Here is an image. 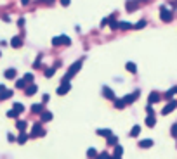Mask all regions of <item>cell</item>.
Wrapping results in <instances>:
<instances>
[{"instance_id":"cell-1","label":"cell","mask_w":177,"mask_h":159,"mask_svg":"<svg viewBox=\"0 0 177 159\" xmlns=\"http://www.w3.org/2000/svg\"><path fill=\"white\" fill-rule=\"evenodd\" d=\"M82 64H83V59H78L76 62H73V64H71V66L68 68L66 74L63 76V81H61V83H70V80H71V78H73V76H75L76 73H78V71H80Z\"/></svg>"},{"instance_id":"cell-2","label":"cell","mask_w":177,"mask_h":159,"mask_svg":"<svg viewBox=\"0 0 177 159\" xmlns=\"http://www.w3.org/2000/svg\"><path fill=\"white\" fill-rule=\"evenodd\" d=\"M160 12H162V14H160V17H162V21H163V23H170V21H172L174 14H172L170 10H167V7H165V5H162V7H160Z\"/></svg>"},{"instance_id":"cell-3","label":"cell","mask_w":177,"mask_h":159,"mask_svg":"<svg viewBox=\"0 0 177 159\" xmlns=\"http://www.w3.org/2000/svg\"><path fill=\"white\" fill-rule=\"evenodd\" d=\"M42 135H45V132L42 130V123L38 121V123H35L33 125V130H31V133H30V137H42Z\"/></svg>"},{"instance_id":"cell-4","label":"cell","mask_w":177,"mask_h":159,"mask_svg":"<svg viewBox=\"0 0 177 159\" xmlns=\"http://www.w3.org/2000/svg\"><path fill=\"white\" fill-rule=\"evenodd\" d=\"M176 107H177V100H170V102H169V104L162 109V114H163V116H167V114H170Z\"/></svg>"},{"instance_id":"cell-5","label":"cell","mask_w":177,"mask_h":159,"mask_svg":"<svg viewBox=\"0 0 177 159\" xmlns=\"http://www.w3.org/2000/svg\"><path fill=\"white\" fill-rule=\"evenodd\" d=\"M37 85L35 83H28L26 87H24V93H26V97H31V95H35L37 93Z\"/></svg>"},{"instance_id":"cell-6","label":"cell","mask_w":177,"mask_h":159,"mask_svg":"<svg viewBox=\"0 0 177 159\" xmlns=\"http://www.w3.org/2000/svg\"><path fill=\"white\" fill-rule=\"evenodd\" d=\"M137 99H139V90H136L134 93L125 95V97H123V102H125V104H132V102H136Z\"/></svg>"},{"instance_id":"cell-7","label":"cell","mask_w":177,"mask_h":159,"mask_svg":"<svg viewBox=\"0 0 177 159\" xmlns=\"http://www.w3.org/2000/svg\"><path fill=\"white\" fill-rule=\"evenodd\" d=\"M137 7H139V2L137 0H127V3H125L127 12H134V10H137Z\"/></svg>"},{"instance_id":"cell-8","label":"cell","mask_w":177,"mask_h":159,"mask_svg":"<svg viewBox=\"0 0 177 159\" xmlns=\"http://www.w3.org/2000/svg\"><path fill=\"white\" fill-rule=\"evenodd\" d=\"M70 90H71V85L70 83H61V87L57 88V95H66Z\"/></svg>"},{"instance_id":"cell-9","label":"cell","mask_w":177,"mask_h":159,"mask_svg":"<svg viewBox=\"0 0 177 159\" xmlns=\"http://www.w3.org/2000/svg\"><path fill=\"white\" fill-rule=\"evenodd\" d=\"M103 95L106 97V99H110V100H115L116 97H115V92L110 88V87H103Z\"/></svg>"},{"instance_id":"cell-10","label":"cell","mask_w":177,"mask_h":159,"mask_svg":"<svg viewBox=\"0 0 177 159\" xmlns=\"http://www.w3.org/2000/svg\"><path fill=\"white\" fill-rule=\"evenodd\" d=\"M52 119V113H49V111H42L40 113V121L42 123H47V121H50Z\"/></svg>"},{"instance_id":"cell-11","label":"cell","mask_w":177,"mask_h":159,"mask_svg":"<svg viewBox=\"0 0 177 159\" xmlns=\"http://www.w3.org/2000/svg\"><path fill=\"white\" fill-rule=\"evenodd\" d=\"M108 24H110V28H111V29H118V21L115 19V14L108 17Z\"/></svg>"},{"instance_id":"cell-12","label":"cell","mask_w":177,"mask_h":159,"mask_svg":"<svg viewBox=\"0 0 177 159\" xmlns=\"http://www.w3.org/2000/svg\"><path fill=\"white\" fill-rule=\"evenodd\" d=\"M10 45H12L14 48H19V47L23 45V40H21V36H14V38L10 40Z\"/></svg>"},{"instance_id":"cell-13","label":"cell","mask_w":177,"mask_h":159,"mask_svg":"<svg viewBox=\"0 0 177 159\" xmlns=\"http://www.w3.org/2000/svg\"><path fill=\"white\" fill-rule=\"evenodd\" d=\"M3 76L7 78V80H14L16 78V69H12V68H9L5 73H3Z\"/></svg>"},{"instance_id":"cell-14","label":"cell","mask_w":177,"mask_h":159,"mask_svg":"<svg viewBox=\"0 0 177 159\" xmlns=\"http://www.w3.org/2000/svg\"><path fill=\"white\" fill-rule=\"evenodd\" d=\"M30 139V135L26 133V132H21L19 133V137H17V144H26V140Z\"/></svg>"},{"instance_id":"cell-15","label":"cell","mask_w":177,"mask_h":159,"mask_svg":"<svg viewBox=\"0 0 177 159\" xmlns=\"http://www.w3.org/2000/svg\"><path fill=\"white\" fill-rule=\"evenodd\" d=\"M139 147H143V149H148V147H153V140H151V139H146V140H141V142H139Z\"/></svg>"},{"instance_id":"cell-16","label":"cell","mask_w":177,"mask_h":159,"mask_svg":"<svg viewBox=\"0 0 177 159\" xmlns=\"http://www.w3.org/2000/svg\"><path fill=\"white\" fill-rule=\"evenodd\" d=\"M42 111H43V104H33V106H31V113L40 114Z\"/></svg>"},{"instance_id":"cell-17","label":"cell","mask_w":177,"mask_h":159,"mask_svg":"<svg viewBox=\"0 0 177 159\" xmlns=\"http://www.w3.org/2000/svg\"><path fill=\"white\" fill-rule=\"evenodd\" d=\"M12 95H14V90H3V92H0V99L2 100H5V99H9Z\"/></svg>"},{"instance_id":"cell-18","label":"cell","mask_w":177,"mask_h":159,"mask_svg":"<svg viewBox=\"0 0 177 159\" xmlns=\"http://www.w3.org/2000/svg\"><path fill=\"white\" fill-rule=\"evenodd\" d=\"M148 100H149V104H155V102H158V100H160V95H158L156 92H151Z\"/></svg>"},{"instance_id":"cell-19","label":"cell","mask_w":177,"mask_h":159,"mask_svg":"<svg viewBox=\"0 0 177 159\" xmlns=\"http://www.w3.org/2000/svg\"><path fill=\"white\" fill-rule=\"evenodd\" d=\"M125 68H127V71H129V73H132V74H134V73H137V66H136L134 62H127V66H125Z\"/></svg>"},{"instance_id":"cell-20","label":"cell","mask_w":177,"mask_h":159,"mask_svg":"<svg viewBox=\"0 0 177 159\" xmlns=\"http://www.w3.org/2000/svg\"><path fill=\"white\" fill-rule=\"evenodd\" d=\"M155 123H156V119H155V116H153V114H149V116L146 118V125H148L149 128H153V126H155Z\"/></svg>"},{"instance_id":"cell-21","label":"cell","mask_w":177,"mask_h":159,"mask_svg":"<svg viewBox=\"0 0 177 159\" xmlns=\"http://www.w3.org/2000/svg\"><path fill=\"white\" fill-rule=\"evenodd\" d=\"M130 28H132V24H130V23H127V21L118 23V29H130Z\"/></svg>"},{"instance_id":"cell-22","label":"cell","mask_w":177,"mask_h":159,"mask_svg":"<svg viewBox=\"0 0 177 159\" xmlns=\"http://www.w3.org/2000/svg\"><path fill=\"white\" fill-rule=\"evenodd\" d=\"M125 106H127V104L123 102V99H115V107H116V109H123Z\"/></svg>"},{"instance_id":"cell-23","label":"cell","mask_w":177,"mask_h":159,"mask_svg":"<svg viewBox=\"0 0 177 159\" xmlns=\"http://www.w3.org/2000/svg\"><path fill=\"white\" fill-rule=\"evenodd\" d=\"M122 154H123V147L116 144V145H115V154H113V156H116V158H122Z\"/></svg>"},{"instance_id":"cell-24","label":"cell","mask_w":177,"mask_h":159,"mask_svg":"<svg viewBox=\"0 0 177 159\" xmlns=\"http://www.w3.org/2000/svg\"><path fill=\"white\" fill-rule=\"evenodd\" d=\"M12 109H14V111H16V113H17V114H21V113H23V111H24V106H23V104H19V102H16V104H14V107H12Z\"/></svg>"},{"instance_id":"cell-25","label":"cell","mask_w":177,"mask_h":159,"mask_svg":"<svg viewBox=\"0 0 177 159\" xmlns=\"http://www.w3.org/2000/svg\"><path fill=\"white\" fill-rule=\"evenodd\" d=\"M139 133H141V126H139V125H136V126L130 130V137H137Z\"/></svg>"},{"instance_id":"cell-26","label":"cell","mask_w":177,"mask_h":159,"mask_svg":"<svg viewBox=\"0 0 177 159\" xmlns=\"http://www.w3.org/2000/svg\"><path fill=\"white\" fill-rule=\"evenodd\" d=\"M97 135H101V137H111L113 133H111V130H97Z\"/></svg>"},{"instance_id":"cell-27","label":"cell","mask_w":177,"mask_h":159,"mask_svg":"<svg viewBox=\"0 0 177 159\" xmlns=\"http://www.w3.org/2000/svg\"><path fill=\"white\" fill-rule=\"evenodd\" d=\"M144 26H146V21H144V19H141V21H139V23H136L132 28H136V29H143Z\"/></svg>"},{"instance_id":"cell-28","label":"cell","mask_w":177,"mask_h":159,"mask_svg":"<svg viewBox=\"0 0 177 159\" xmlns=\"http://www.w3.org/2000/svg\"><path fill=\"white\" fill-rule=\"evenodd\" d=\"M56 74V68H49L47 71H45V78H52Z\"/></svg>"},{"instance_id":"cell-29","label":"cell","mask_w":177,"mask_h":159,"mask_svg":"<svg viewBox=\"0 0 177 159\" xmlns=\"http://www.w3.org/2000/svg\"><path fill=\"white\" fill-rule=\"evenodd\" d=\"M116 144H118V139H116L115 135L108 137V145H116Z\"/></svg>"},{"instance_id":"cell-30","label":"cell","mask_w":177,"mask_h":159,"mask_svg":"<svg viewBox=\"0 0 177 159\" xmlns=\"http://www.w3.org/2000/svg\"><path fill=\"white\" fill-rule=\"evenodd\" d=\"M16 126H17V130H19V132H24V130H26V121H17V125H16Z\"/></svg>"},{"instance_id":"cell-31","label":"cell","mask_w":177,"mask_h":159,"mask_svg":"<svg viewBox=\"0 0 177 159\" xmlns=\"http://www.w3.org/2000/svg\"><path fill=\"white\" fill-rule=\"evenodd\" d=\"M61 43H64V45H70V43H71L70 36H66V35H61Z\"/></svg>"},{"instance_id":"cell-32","label":"cell","mask_w":177,"mask_h":159,"mask_svg":"<svg viewBox=\"0 0 177 159\" xmlns=\"http://www.w3.org/2000/svg\"><path fill=\"white\" fill-rule=\"evenodd\" d=\"M26 85H28V83H26V81H24V80H23V78H21V80H17V81H16V87H17V88H24V87H26Z\"/></svg>"},{"instance_id":"cell-33","label":"cell","mask_w":177,"mask_h":159,"mask_svg":"<svg viewBox=\"0 0 177 159\" xmlns=\"http://www.w3.org/2000/svg\"><path fill=\"white\" fill-rule=\"evenodd\" d=\"M23 80L28 81V83H31V81H33V74H31V73H26V74L23 76Z\"/></svg>"},{"instance_id":"cell-34","label":"cell","mask_w":177,"mask_h":159,"mask_svg":"<svg viewBox=\"0 0 177 159\" xmlns=\"http://www.w3.org/2000/svg\"><path fill=\"white\" fill-rule=\"evenodd\" d=\"M87 156H89V158H97V151H96V149H89V151H87Z\"/></svg>"},{"instance_id":"cell-35","label":"cell","mask_w":177,"mask_h":159,"mask_svg":"<svg viewBox=\"0 0 177 159\" xmlns=\"http://www.w3.org/2000/svg\"><path fill=\"white\" fill-rule=\"evenodd\" d=\"M52 45H54V47L61 45V36H54V38H52Z\"/></svg>"},{"instance_id":"cell-36","label":"cell","mask_w":177,"mask_h":159,"mask_svg":"<svg viewBox=\"0 0 177 159\" xmlns=\"http://www.w3.org/2000/svg\"><path fill=\"white\" fill-rule=\"evenodd\" d=\"M40 64H42V55H38V57H37V61H35V64H33V68L37 69V68H38Z\"/></svg>"},{"instance_id":"cell-37","label":"cell","mask_w":177,"mask_h":159,"mask_svg":"<svg viewBox=\"0 0 177 159\" xmlns=\"http://www.w3.org/2000/svg\"><path fill=\"white\" fill-rule=\"evenodd\" d=\"M7 118H17V113H16L14 109H10V111L7 113Z\"/></svg>"},{"instance_id":"cell-38","label":"cell","mask_w":177,"mask_h":159,"mask_svg":"<svg viewBox=\"0 0 177 159\" xmlns=\"http://www.w3.org/2000/svg\"><path fill=\"white\" fill-rule=\"evenodd\" d=\"M172 97H174V90H169V92L165 93V99H169V100H170Z\"/></svg>"},{"instance_id":"cell-39","label":"cell","mask_w":177,"mask_h":159,"mask_svg":"<svg viewBox=\"0 0 177 159\" xmlns=\"http://www.w3.org/2000/svg\"><path fill=\"white\" fill-rule=\"evenodd\" d=\"M170 132H172V137H177V123L172 125V130H170Z\"/></svg>"},{"instance_id":"cell-40","label":"cell","mask_w":177,"mask_h":159,"mask_svg":"<svg viewBox=\"0 0 177 159\" xmlns=\"http://www.w3.org/2000/svg\"><path fill=\"white\" fill-rule=\"evenodd\" d=\"M97 158H99V159H110V154H108V152H103V154H101V156H97Z\"/></svg>"},{"instance_id":"cell-41","label":"cell","mask_w":177,"mask_h":159,"mask_svg":"<svg viewBox=\"0 0 177 159\" xmlns=\"http://www.w3.org/2000/svg\"><path fill=\"white\" fill-rule=\"evenodd\" d=\"M7 140H9V142H14V140H16V137H14L12 133H9V135H7Z\"/></svg>"},{"instance_id":"cell-42","label":"cell","mask_w":177,"mask_h":159,"mask_svg":"<svg viewBox=\"0 0 177 159\" xmlns=\"http://www.w3.org/2000/svg\"><path fill=\"white\" fill-rule=\"evenodd\" d=\"M71 3V0H61V5H64V7H68Z\"/></svg>"},{"instance_id":"cell-43","label":"cell","mask_w":177,"mask_h":159,"mask_svg":"<svg viewBox=\"0 0 177 159\" xmlns=\"http://www.w3.org/2000/svg\"><path fill=\"white\" fill-rule=\"evenodd\" d=\"M17 26H19V28H23V26H24V19H23V17L17 21Z\"/></svg>"},{"instance_id":"cell-44","label":"cell","mask_w":177,"mask_h":159,"mask_svg":"<svg viewBox=\"0 0 177 159\" xmlns=\"http://www.w3.org/2000/svg\"><path fill=\"white\" fill-rule=\"evenodd\" d=\"M146 111H148V114H153V113H155V111H153V107H151V104L146 107Z\"/></svg>"},{"instance_id":"cell-45","label":"cell","mask_w":177,"mask_h":159,"mask_svg":"<svg viewBox=\"0 0 177 159\" xmlns=\"http://www.w3.org/2000/svg\"><path fill=\"white\" fill-rule=\"evenodd\" d=\"M106 24H108V17H106V19H103V21H101V26H103V28H104V26H106Z\"/></svg>"},{"instance_id":"cell-46","label":"cell","mask_w":177,"mask_h":159,"mask_svg":"<svg viewBox=\"0 0 177 159\" xmlns=\"http://www.w3.org/2000/svg\"><path fill=\"white\" fill-rule=\"evenodd\" d=\"M30 2H31V0H21V3H23V5H26V3H30Z\"/></svg>"},{"instance_id":"cell-47","label":"cell","mask_w":177,"mask_h":159,"mask_svg":"<svg viewBox=\"0 0 177 159\" xmlns=\"http://www.w3.org/2000/svg\"><path fill=\"white\" fill-rule=\"evenodd\" d=\"M3 90H5V87H3V85H0V92H3Z\"/></svg>"},{"instance_id":"cell-48","label":"cell","mask_w":177,"mask_h":159,"mask_svg":"<svg viewBox=\"0 0 177 159\" xmlns=\"http://www.w3.org/2000/svg\"><path fill=\"white\" fill-rule=\"evenodd\" d=\"M110 159H120V158H116V156H110Z\"/></svg>"},{"instance_id":"cell-49","label":"cell","mask_w":177,"mask_h":159,"mask_svg":"<svg viewBox=\"0 0 177 159\" xmlns=\"http://www.w3.org/2000/svg\"><path fill=\"white\" fill-rule=\"evenodd\" d=\"M174 5H177V2H176V3H174Z\"/></svg>"},{"instance_id":"cell-50","label":"cell","mask_w":177,"mask_h":159,"mask_svg":"<svg viewBox=\"0 0 177 159\" xmlns=\"http://www.w3.org/2000/svg\"><path fill=\"white\" fill-rule=\"evenodd\" d=\"M0 55H2V52H0Z\"/></svg>"},{"instance_id":"cell-51","label":"cell","mask_w":177,"mask_h":159,"mask_svg":"<svg viewBox=\"0 0 177 159\" xmlns=\"http://www.w3.org/2000/svg\"><path fill=\"white\" fill-rule=\"evenodd\" d=\"M97 159H99V158H97Z\"/></svg>"}]
</instances>
